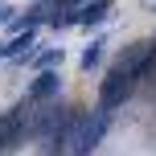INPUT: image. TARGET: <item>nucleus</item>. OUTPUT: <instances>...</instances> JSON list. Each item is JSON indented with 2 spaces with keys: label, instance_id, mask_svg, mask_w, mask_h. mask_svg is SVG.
<instances>
[{
  "label": "nucleus",
  "instance_id": "f257e3e1",
  "mask_svg": "<svg viewBox=\"0 0 156 156\" xmlns=\"http://www.w3.org/2000/svg\"><path fill=\"white\" fill-rule=\"evenodd\" d=\"M132 86H136V78L127 74V70H119V66H111L107 74H103V86H99V111H115V107H123V99L132 94Z\"/></svg>",
  "mask_w": 156,
  "mask_h": 156
},
{
  "label": "nucleus",
  "instance_id": "39448f33",
  "mask_svg": "<svg viewBox=\"0 0 156 156\" xmlns=\"http://www.w3.org/2000/svg\"><path fill=\"white\" fill-rule=\"evenodd\" d=\"M111 4H115V0H86L82 12H78V25H103L107 12H111Z\"/></svg>",
  "mask_w": 156,
  "mask_h": 156
},
{
  "label": "nucleus",
  "instance_id": "7ed1b4c3",
  "mask_svg": "<svg viewBox=\"0 0 156 156\" xmlns=\"http://www.w3.org/2000/svg\"><path fill=\"white\" fill-rule=\"evenodd\" d=\"M25 132H29V107L16 103L12 111L0 115V148H12L16 140H25Z\"/></svg>",
  "mask_w": 156,
  "mask_h": 156
},
{
  "label": "nucleus",
  "instance_id": "20e7f679",
  "mask_svg": "<svg viewBox=\"0 0 156 156\" xmlns=\"http://www.w3.org/2000/svg\"><path fill=\"white\" fill-rule=\"evenodd\" d=\"M58 86H62V74H58V70H37V78L29 82V103H45V99H54Z\"/></svg>",
  "mask_w": 156,
  "mask_h": 156
},
{
  "label": "nucleus",
  "instance_id": "1a4fd4ad",
  "mask_svg": "<svg viewBox=\"0 0 156 156\" xmlns=\"http://www.w3.org/2000/svg\"><path fill=\"white\" fill-rule=\"evenodd\" d=\"M4 21H12V8H8L4 0H0V25H4Z\"/></svg>",
  "mask_w": 156,
  "mask_h": 156
},
{
  "label": "nucleus",
  "instance_id": "423d86ee",
  "mask_svg": "<svg viewBox=\"0 0 156 156\" xmlns=\"http://www.w3.org/2000/svg\"><path fill=\"white\" fill-rule=\"evenodd\" d=\"M33 41H37V33H33V29L16 33V37H8L4 45H0V58H16V54H29V49H33Z\"/></svg>",
  "mask_w": 156,
  "mask_h": 156
},
{
  "label": "nucleus",
  "instance_id": "6e6552de",
  "mask_svg": "<svg viewBox=\"0 0 156 156\" xmlns=\"http://www.w3.org/2000/svg\"><path fill=\"white\" fill-rule=\"evenodd\" d=\"M103 41H107V37H99V41H90V45H86V54H82V70H90V66L103 58Z\"/></svg>",
  "mask_w": 156,
  "mask_h": 156
},
{
  "label": "nucleus",
  "instance_id": "f03ea898",
  "mask_svg": "<svg viewBox=\"0 0 156 156\" xmlns=\"http://www.w3.org/2000/svg\"><path fill=\"white\" fill-rule=\"evenodd\" d=\"M107 123H111V115H107V111H94V115H82V127H78L74 152H78V156H90V152H94V148L103 144V136H107Z\"/></svg>",
  "mask_w": 156,
  "mask_h": 156
},
{
  "label": "nucleus",
  "instance_id": "0eeeda50",
  "mask_svg": "<svg viewBox=\"0 0 156 156\" xmlns=\"http://www.w3.org/2000/svg\"><path fill=\"white\" fill-rule=\"evenodd\" d=\"M33 66L37 70H49V66H62V49H45V54L33 58Z\"/></svg>",
  "mask_w": 156,
  "mask_h": 156
},
{
  "label": "nucleus",
  "instance_id": "9d476101",
  "mask_svg": "<svg viewBox=\"0 0 156 156\" xmlns=\"http://www.w3.org/2000/svg\"><path fill=\"white\" fill-rule=\"evenodd\" d=\"M45 156H54V152H45Z\"/></svg>",
  "mask_w": 156,
  "mask_h": 156
}]
</instances>
